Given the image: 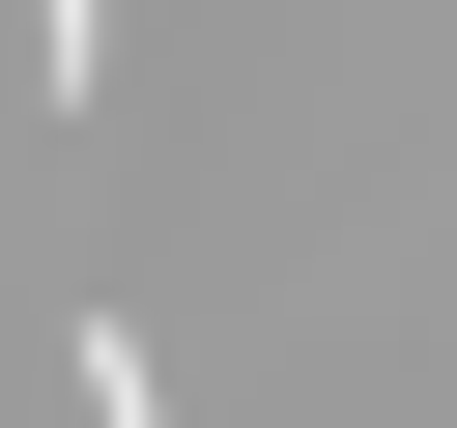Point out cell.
<instances>
[{"label": "cell", "instance_id": "1", "mask_svg": "<svg viewBox=\"0 0 457 428\" xmlns=\"http://www.w3.org/2000/svg\"><path fill=\"white\" fill-rule=\"evenodd\" d=\"M29 57H57V86H114V0H29Z\"/></svg>", "mask_w": 457, "mask_h": 428}]
</instances>
